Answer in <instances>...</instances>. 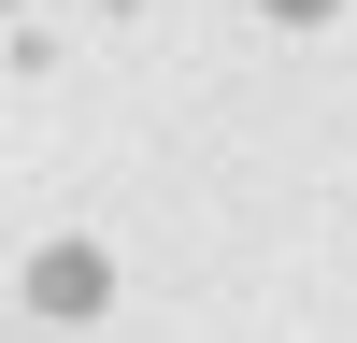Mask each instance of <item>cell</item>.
<instances>
[{
  "label": "cell",
  "mask_w": 357,
  "mask_h": 343,
  "mask_svg": "<svg viewBox=\"0 0 357 343\" xmlns=\"http://www.w3.org/2000/svg\"><path fill=\"white\" fill-rule=\"evenodd\" d=\"M272 15H329V0H272Z\"/></svg>",
  "instance_id": "1"
}]
</instances>
